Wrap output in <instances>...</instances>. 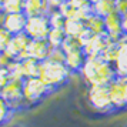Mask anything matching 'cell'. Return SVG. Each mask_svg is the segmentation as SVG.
Returning <instances> with one entry per match:
<instances>
[{
	"label": "cell",
	"instance_id": "cell-1",
	"mask_svg": "<svg viewBox=\"0 0 127 127\" xmlns=\"http://www.w3.org/2000/svg\"><path fill=\"white\" fill-rule=\"evenodd\" d=\"M80 74L89 86H94V84L109 86L117 77L114 64L109 63L101 56L87 57Z\"/></svg>",
	"mask_w": 127,
	"mask_h": 127
},
{
	"label": "cell",
	"instance_id": "cell-2",
	"mask_svg": "<svg viewBox=\"0 0 127 127\" xmlns=\"http://www.w3.org/2000/svg\"><path fill=\"white\" fill-rule=\"evenodd\" d=\"M39 77L49 87H52L54 92H57L66 84H69L71 73L67 69L64 60H56L49 57L47 60L41 62V70Z\"/></svg>",
	"mask_w": 127,
	"mask_h": 127
},
{
	"label": "cell",
	"instance_id": "cell-3",
	"mask_svg": "<svg viewBox=\"0 0 127 127\" xmlns=\"http://www.w3.org/2000/svg\"><path fill=\"white\" fill-rule=\"evenodd\" d=\"M54 90L49 87L40 77H27L23 80V98L24 109H34L44 100L54 94Z\"/></svg>",
	"mask_w": 127,
	"mask_h": 127
},
{
	"label": "cell",
	"instance_id": "cell-4",
	"mask_svg": "<svg viewBox=\"0 0 127 127\" xmlns=\"http://www.w3.org/2000/svg\"><path fill=\"white\" fill-rule=\"evenodd\" d=\"M87 101L94 111L104 116L116 114V107L111 101L109 86H101V84H94L89 86L87 90Z\"/></svg>",
	"mask_w": 127,
	"mask_h": 127
},
{
	"label": "cell",
	"instance_id": "cell-5",
	"mask_svg": "<svg viewBox=\"0 0 127 127\" xmlns=\"http://www.w3.org/2000/svg\"><path fill=\"white\" fill-rule=\"evenodd\" d=\"M0 96L6 100L16 111L24 110V98H23V80L12 79L6 84V87L0 92Z\"/></svg>",
	"mask_w": 127,
	"mask_h": 127
},
{
	"label": "cell",
	"instance_id": "cell-6",
	"mask_svg": "<svg viewBox=\"0 0 127 127\" xmlns=\"http://www.w3.org/2000/svg\"><path fill=\"white\" fill-rule=\"evenodd\" d=\"M50 30H52V26L49 22V16L40 14V16H32L27 19L24 33L32 40H39V39H47Z\"/></svg>",
	"mask_w": 127,
	"mask_h": 127
},
{
	"label": "cell",
	"instance_id": "cell-7",
	"mask_svg": "<svg viewBox=\"0 0 127 127\" xmlns=\"http://www.w3.org/2000/svg\"><path fill=\"white\" fill-rule=\"evenodd\" d=\"M29 36L26 33H20V34H14L12 37V40L7 46L4 56H6L10 62H16V60H22L26 59V53H27V47L30 43Z\"/></svg>",
	"mask_w": 127,
	"mask_h": 127
},
{
	"label": "cell",
	"instance_id": "cell-8",
	"mask_svg": "<svg viewBox=\"0 0 127 127\" xmlns=\"http://www.w3.org/2000/svg\"><path fill=\"white\" fill-rule=\"evenodd\" d=\"M111 101L114 104L116 111H127V89H126V79L124 77H116L109 84Z\"/></svg>",
	"mask_w": 127,
	"mask_h": 127
},
{
	"label": "cell",
	"instance_id": "cell-9",
	"mask_svg": "<svg viewBox=\"0 0 127 127\" xmlns=\"http://www.w3.org/2000/svg\"><path fill=\"white\" fill-rule=\"evenodd\" d=\"M104 23H106V33L109 36L111 41H119L127 39L123 30V19H121V13L119 10L110 13L109 16L104 17Z\"/></svg>",
	"mask_w": 127,
	"mask_h": 127
},
{
	"label": "cell",
	"instance_id": "cell-10",
	"mask_svg": "<svg viewBox=\"0 0 127 127\" xmlns=\"http://www.w3.org/2000/svg\"><path fill=\"white\" fill-rule=\"evenodd\" d=\"M27 14L24 12L22 13H7V14H3V19H1V26L10 32L13 36L14 34H20V33H24V29H26V24H27Z\"/></svg>",
	"mask_w": 127,
	"mask_h": 127
},
{
	"label": "cell",
	"instance_id": "cell-11",
	"mask_svg": "<svg viewBox=\"0 0 127 127\" xmlns=\"http://www.w3.org/2000/svg\"><path fill=\"white\" fill-rule=\"evenodd\" d=\"M52 50H53V47L50 46V43L47 41V39L30 40L26 57H32V59L39 60V62H44V60H47L50 57Z\"/></svg>",
	"mask_w": 127,
	"mask_h": 127
},
{
	"label": "cell",
	"instance_id": "cell-12",
	"mask_svg": "<svg viewBox=\"0 0 127 127\" xmlns=\"http://www.w3.org/2000/svg\"><path fill=\"white\" fill-rule=\"evenodd\" d=\"M86 60H87V56L84 53V50H83V47L79 49V50H74V52L66 53V56H64V63L67 66V69L70 70L71 76L80 74Z\"/></svg>",
	"mask_w": 127,
	"mask_h": 127
},
{
	"label": "cell",
	"instance_id": "cell-13",
	"mask_svg": "<svg viewBox=\"0 0 127 127\" xmlns=\"http://www.w3.org/2000/svg\"><path fill=\"white\" fill-rule=\"evenodd\" d=\"M110 41L107 33H103V34H94L93 39L86 46H83V50L86 53L87 57H96V56H101L104 47L107 46V43Z\"/></svg>",
	"mask_w": 127,
	"mask_h": 127
},
{
	"label": "cell",
	"instance_id": "cell-14",
	"mask_svg": "<svg viewBox=\"0 0 127 127\" xmlns=\"http://www.w3.org/2000/svg\"><path fill=\"white\" fill-rule=\"evenodd\" d=\"M27 17L32 16H40V14H47L50 12V6L47 0H24V10Z\"/></svg>",
	"mask_w": 127,
	"mask_h": 127
},
{
	"label": "cell",
	"instance_id": "cell-15",
	"mask_svg": "<svg viewBox=\"0 0 127 127\" xmlns=\"http://www.w3.org/2000/svg\"><path fill=\"white\" fill-rule=\"evenodd\" d=\"M114 69L119 77L127 79V39L120 41V52L114 62Z\"/></svg>",
	"mask_w": 127,
	"mask_h": 127
},
{
	"label": "cell",
	"instance_id": "cell-16",
	"mask_svg": "<svg viewBox=\"0 0 127 127\" xmlns=\"http://www.w3.org/2000/svg\"><path fill=\"white\" fill-rule=\"evenodd\" d=\"M86 29V22L81 20L79 17H71L66 20V24H64V32L67 36H71V37H79L81 34V32Z\"/></svg>",
	"mask_w": 127,
	"mask_h": 127
},
{
	"label": "cell",
	"instance_id": "cell-17",
	"mask_svg": "<svg viewBox=\"0 0 127 127\" xmlns=\"http://www.w3.org/2000/svg\"><path fill=\"white\" fill-rule=\"evenodd\" d=\"M17 111L0 96V127L9 126V123L13 120V117H14Z\"/></svg>",
	"mask_w": 127,
	"mask_h": 127
},
{
	"label": "cell",
	"instance_id": "cell-18",
	"mask_svg": "<svg viewBox=\"0 0 127 127\" xmlns=\"http://www.w3.org/2000/svg\"><path fill=\"white\" fill-rule=\"evenodd\" d=\"M93 9H94L96 14L106 17L110 13L117 10V0H98L97 3L93 4Z\"/></svg>",
	"mask_w": 127,
	"mask_h": 127
},
{
	"label": "cell",
	"instance_id": "cell-19",
	"mask_svg": "<svg viewBox=\"0 0 127 127\" xmlns=\"http://www.w3.org/2000/svg\"><path fill=\"white\" fill-rule=\"evenodd\" d=\"M86 27L90 29L94 34H103L106 33V23H104V17L98 16V14H93L90 19L86 20Z\"/></svg>",
	"mask_w": 127,
	"mask_h": 127
},
{
	"label": "cell",
	"instance_id": "cell-20",
	"mask_svg": "<svg viewBox=\"0 0 127 127\" xmlns=\"http://www.w3.org/2000/svg\"><path fill=\"white\" fill-rule=\"evenodd\" d=\"M66 37H67V34H66L64 29H52L47 36V41L50 43L53 49H60Z\"/></svg>",
	"mask_w": 127,
	"mask_h": 127
},
{
	"label": "cell",
	"instance_id": "cell-21",
	"mask_svg": "<svg viewBox=\"0 0 127 127\" xmlns=\"http://www.w3.org/2000/svg\"><path fill=\"white\" fill-rule=\"evenodd\" d=\"M47 16H49V22H50L52 29H64V24H66L67 19L64 17L63 13L60 12L59 9L50 10V12L47 13Z\"/></svg>",
	"mask_w": 127,
	"mask_h": 127
},
{
	"label": "cell",
	"instance_id": "cell-22",
	"mask_svg": "<svg viewBox=\"0 0 127 127\" xmlns=\"http://www.w3.org/2000/svg\"><path fill=\"white\" fill-rule=\"evenodd\" d=\"M3 7H4V14L22 13L24 10V0H4Z\"/></svg>",
	"mask_w": 127,
	"mask_h": 127
},
{
	"label": "cell",
	"instance_id": "cell-23",
	"mask_svg": "<svg viewBox=\"0 0 127 127\" xmlns=\"http://www.w3.org/2000/svg\"><path fill=\"white\" fill-rule=\"evenodd\" d=\"M81 43L79 41V39L77 37H71V36H67L66 39H64L63 44H62V50H63V53L66 54V53H70V52H74V50H79V49H81Z\"/></svg>",
	"mask_w": 127,
	"mask_h": 127
},
{
	"label": "cell",
	"instance_id": "cell-24",
	"mask_svg": "<svg viewBox=\"0 0 127 127\" xmlns=\"http://www.w3.org/2000/svg\"><path fill=\"white\" fill-rule=\"evenodd\" d=\"M12 37H13L12 33L7 32V30L0 24V54H4L7 46H9V43L12 40Z\"/></svg>",
	"mask_w": 127,
	"mask_h": 127
},
{
	"label": "cell",
	"instance_id": "cell-25",
	"mask_svg": "<svg viewBox=\"0 0 127 127\" xmlns=\"http://www.w3.org/2000/svg\"><path fill=\"white\" fill-rule=\"evenodd\" d=\"M12 80V73L9 66H0V92L6 87V84Z\"/></svg>",
	"mask_w": 127,
	"mask_h": 127
},
{
	"label": "cell",
	"instance_id": "cell-26",
	"mask_svg": "<svg viewBox=\"0 0 127 127\" xmlns=\"http://www.w3.org/2000/svg\"><path fill=\"white\" fill-rule=\"evenodd\" d=\"M69 1L76 7V9H81V7H86V6L93 4L92 0H69Z\"/></svg>",
	"mask_w": 127,
	"mask_h": 127
},
{
	"label": "cell",
	"instance_id": "cell-27",
	"mask_svg": "<svg viewBox=\"0 0 127 127\" xmlns=\"http://www.w3.org/2000/svg\"><path fill=\"white\" fill-rule=\"evenodd\" d=\"M67 0H47V3H49V6H50V10H56L59 7L62 6L63 3H66Z\"/></svg>",
	"mask_w": 127,
	"mask_h": 127
},
{
	"label": "cell",
	"instance_id": "cell-28",
	"mask_svg": "<svg viewBox=\"0 0 127 127\" xmlns=\"http://www.w3.org/2000/svg\"><path fill=\"white\" fill-rule=\"evenodd\" d=\"M121 19H123V30H124V34L127 36V12L121 13Z\"/></svg>",
	"mask_w": 127,
	"mask_h": 127
},
{
	"label": "cell",
	"instance_id": "cell-29",
	"mask_svg": "<svg viewBox=\"0 0 127 127\" xmlns=\"http://www.w3.org/2000/svg\"><path fill=\"white\" fill-rule=\"evenodd\" d=\"M3 3H4V0H0V17H3V14H4V7H3Z\"/></svg>",
	"mask_w": 127,
	"mask_h": 127
},
{
	"label": "cell",
	"instance_id": "cell-30",
	"mask_svg": "<svg viewBox=\"0 0 127 127\" xmlns=\"http://www.w3.org/2000/svg\"><path fill=\"white\" fill-rule=\"evenodd\" d=\"M126 89H127V79H126Z\"/></svg>",
	"mask_w": 127,
	"mask_h": 127
},
{
	"label": "cell",
	"instance_id": "cell-31",
	"mask_svg": "<svg viewBox=\"0 0 127 127\" xmlns=\"http://www.w3.org/2000/svg\"><path fill=\"white\" fill-rule=\"evenodd\" d=\"M123 127H127V123H126V124H124V126H123Z\"/></svg>",
	"mask_w": 127,
	"mask_h": 127
},
{
	"label": "cell",
	"instance_id": "cell-32",
	"mask_svg": "<svg viewBox=\"0 0 127 127\" xmlns=\"http://www.w3.org/2000/svg\"><path fill=\"white\" fill-rule=\"evenodd\" d=\"M12 127H20V126H12Z\"/></svg>",
	"mask_w": 127,
	"mask_h": 127
}]
</instances>
